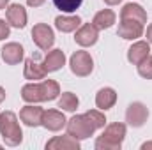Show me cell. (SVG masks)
Segmentation results:
<instances>
[{
    "instance_id": "16",
    "label": "cell",
    "mask_w": 152,
    "mask_h": 150,
    "mask_svg": "<svg viewBox=\"0 0 152 150\" xmlns=\"http://www.w3.org/2000/svg\"><path fill=\"white\" fill-rule=\"evenodd\" d=\"M66 64V55L62 50H51L46 57H44V62H42V67L46 73H55L58 69H62Z\"/></svg>"
},
{
    "instance_id": "2",
    "label": "cell",
    "mask_w": 152,
    "mask_h": 150,
    "mask_svg": "<svg viewBox=\"0 0 152 150\" xmlns=\"http://www.w3.org/2000/svg\"><path fill=\"white\" fill-rule=\"evenodd\" d=\"M126 138V125L120 122L110 124L104 133L96 140V150H120Z\"/></svg>"
},
{
    "instance_id": "17",
    "label": "cell",
    "mask_w": 152,
    "mask_h": 150,
    "mask_svg": "<svg viewBox=\"0 0 152 150\" xmlns=\"http://www.w3.org/2000/svg\"><path fill=\"white\" fill-rule=\"evenodd\" d=\"M115 103H117V92L112 87H104L96 94V106L101 111H106V110L113 108Z\"/></svg>"
},
{
    "instance_id": "28",
    "label": "cell",
    "mask_w": 152,
    "mask_h": 150,
    "mask_svg": "<svg viewBox=\"0 0 152 150\" xmlns=\"http://www.w3.org/2000/svg\"><path fill=\"white\" fill-rule=\"evenodd\" d=\"M27 4H28L30 7H39V5L44 4V0H27Z\"/></svg>"
},
{
    "instance_id": "23",
    "label": "cell",
    "mask_w": 152,
    "mask_h": 150,
    "mask_svg": "<svg viewBox=\"0 0 152 150\" xmlns=\"http://www.w3.org/2000/svg\"><path fill=\"white\" fill-rule=\"evenodd\" d=\"M78 104H80V101L73 92H64L62 97L58 99V108H62L66 111H76Z\"/></svg>"
},
{
    "instance_id": "18",
    "label": "cell",
    "mask_w": 152,
    "mask_h": 150,
    "mask_svg": "<svg viewBox=\"0 0 152 150\" xmlns=\"http://www.w3.org/2000/svg\"><path fill=\"white\" fill-rule=\"evenodd\" d=\"M46 74H48V73L44 71L42 64H39L36 58H27V60H25V71H23L25 79L37 81V79H42Z\"/></svg>"
},
{
    "instance_id": "33",
    "label": "cell",
    "mask_w": 152,
    "mask_h": 150,
    "mask_svg": "<svg viewBox=\"0 0 152 150\" xmlns=\"http://www.w3.org/2000/svg\"><path fill=\"white\" fill-rule=\"evenodd\" d=\"M7 4H9V0H0V9H5Z\"/></svg>"
},
{
    "instance_id": "7",
    "label": "cell",
    "mask_w": 152,
    "mask_h": 150,
    "mask_svg": "<svg viewBox=\"0 0 152 150\" xmlns=\"http://www.w3.org/2000/svg\"><path fill=\"white\" fill-rule=\"evenodd\" d=\"M97 37H99L97 28H96L92 23L80 25V27H78V30H76V34H75V41L80 44V46H83V48L94 46V44L97 42Z\"/></svg>"
},
{
    "instance_id": "24",
    "label": "cell",
    "mask_w": 152,
    "mask_h": 150,
    "mask_svg": "<svg viewBox=\"0 0 152 150\" xmlns=\"http://www.w3.org/2000/svg\"><path fill=\"white\" fill-rule=\"evenodd\" d=\"M53 4L62 12H75L76 9H80V5L83 4V0H53Z\"/></svg>"
},
{
    "instance_id": "32",
    "label": "cell",
    "mask_w": 152,
    "mask_h": 150,
    "mask_svg": "<svg viewBox=\"0 0 152 150\" xmlns=\"http://www.w3.org/2000/svg\"><path fill=\"white\" fill-rule=\"evenodd\" d=\"M4 99H5V90H4V88L0 87V103H2Z\"/></svg>"
},
{
    "instance_id": "27",
    "label": "cell",
    "mask_w": 152,
    "mask_h": 150,
    "mask_svg": "<svg viewBox=\"0 0 152 150\" xmlns=\"http://www.w3.org/2000/svg\"><path fill=\"white\" fill-rule=\"evenodd\" d=\"M9 32H11L9 23H5L4 20H0V41H4L5 37H9Z\"/></svg>"
},
{
    "instance_id": "14",
    "label": "cell",
    "mask_w": 152,
    "mask_h": 150,
    "mask_svg": "<svg viewBox=\"0 0 152 150\" xmlns=\"http://www.w3.org/2000/svg\"><path fill=\"white\" fill-rule=\"evenodd\" d=\"M120 20H133V21L145 25L147 23V12L138 4H126L120 11Z\"/></svg>"
},
{
    "instance_id": "3",
    "label": "cell",
    "mask_w": 152,
    "mask_h": 150,
    "mask_svg": "<svg viewBox=\"0 0 152 150\" xmlns=\"http://www.w3.org/2000/svg\"><path fill=\"white\" fill-rule=\"evenodd\" d=\"M67 127V134H71L76 140H87L96 133V127L92 125V122L87 118V115H75L71 120H67L66 124Z\"/></svg>"
},
{
    "instance_id": "13",
    "label": "cell",
    "mask_w": 152,
    "mask_h": 150,
    "mask_svg": "<svg viewBox=\"0 0 152 150\" xmlns=\"http://www.w3.org/2000/svg\"><path fill=\"white\" fill-rule=\"evenodd\" d=\"M48 150H80V140L73 138L71 134L67 136H55L46 143Z\"/></svg>"
},
{
    "instance_id": "19",
    "label": "cell",
    "mask_w": 152,
    "mask_h": 150,
    "mask_svg": "<svg viewBox=\"0 0 152 150\" xmlns=\"http://www.w3.org/2000/svg\"><path fill=\"white\" fill-rule=\"evenodd\" d=\"M21 99L25 103L36 104V103H42V90H41V83H27L21 88Z\"/></svg>"
},
{
    "instance_id": "8",
    "label": "cell",
    "mask_w": 152,
    "mask_h": 150,
    "mask_svg": "<svg viewBox=\"0 0 152 150\" xmlns=\"http://www.w3.org/2000/svg\"><path fill=\"white\" fill-rule=\"evenodd\" d=\"M118 37L127 39V41H134V39L143 36V25L133 20H120L118 30H117Z\"/></svg>"
},
{
    "instance_id": "25",
    "label": "cell",
    "mask_w": 152,
    "mask_h": 150,
    "mask_svg": "<svg viewBox=\"0 0 152 150\" xmlns=\"http://www.w3.org/2000/svg\"><path fill=\"white\" fill-rule=\"evenodd\" d=\"M85 115H87V118L92 122V125L96 127V131H97V129H101V127H104L106 118H104V115L99 111V110H88Z\"/></svg>"
},
{
    "instance_id": "6",
    "label": "cell",
    "mask_w": 152,
    "mask_h": 150,
    "mask_svg": "<svg viewBox=\"0 0 152 150\" xmlns=\"http://www.w3.org/2000/svg\"><path fill=\"white\" fill-rule=\"evenodd\" d=\"M149 118V110L143 103H131L126 111V122L131 127H142Z\"/></svg>"
},
{
    "instance_id": "21",
    "label": "cell",
    "mask_w": 152,
    "mask_h": 150,
    "mask_svg": "<svg viewBox=\"0 0 152 150\" xmlns=\"http://www.w3.org/2000/svg\"><path fill=\"white\" fill-rule=\"evenodd\" d=\"M81 25L80 16H57L55 18V27L60 32H75Z\"/></svg>"
},
{
    "instance_id": "4",
    "label": "cell",
    "mask_w": 152,
    "mask_h": 150,
    "mask_svg": "<svg viewBox=\"0 0 152 150\" xmlns=\"http://www.w3.org/2000/svg\"><path fill=\"white\" fill-rule=\"evenodd\" d=\"M69 66H71V71L73 74L80 76V78H85L92 73L94 69V60L90 57V53L80 50V51H75L71 60H69Z\"/></svg>"
},
{
    "instance_id": "9",
    "label": "cell",
    "mask_w": 152,
    "mask_h": 150,
    "mask_svg": "<svg viewBox=\"0 0 152 150\" xmlns=\"http://www.w3.org/2000/svg\"><path fill=\"white\" fill-rule=\"evenodd\" d=\"M66 124H67V120H66V117H64V113L58 111V110H48V111L42 113V127H46L48 131H53V133H57V131H60L62 127H66Z\"/></svg>"
},
{
    "instance_id": "31",
    "label": "cell",
    "mask_w": 152,
    "mask_h": 150,
    "mask_svg": "<svg viewBox=\"0 0 152 150\" xmlns=\"http://www.w3.org/2000/svg\"><path fill=\"white\" fill-rule=\"evenodd\" d=\"M147 149H152V141H147V143L142 145V150H147Z\"/></svg>"
},
{
    "instance_id": "12",
    "label": "cell",
    "mask_w": 152,
    "mask_h": 150,
    "mask_svg": "<svg viewBox=\"0 0 152 150\" xmlns=\"http://www.w3.org/2000/svg\"><path fill=\"white\" fill-rule=\"evenodd\" d=\"M5 16H7L9 25H12V27H16V28H23V27L27 25V11H25V7L20 5V4H11V5L7 7Z\"/></svg>"
},
{
    "instance_id": "30",
    "label": "cell",
    "mask_w": 152,
    "mask_h": 150,
    "mask_svg": "<svg viewBox=\"0 0 152 150\" xmlns=\"http://www.w3.org/2000/svg\"><path fill=\"white\" fill-rule=\"evenodd\" d=\"M104 2H106L108 5H117V4H120L122 0H104Z\"/></svg>"
},
{
    "instance_id": "15",
    "label": "cell",
    "mask_w": 152,
    "mask_h": 150,
    "mask_svg": "<svg viewBox=\"0 0 152 150\" xmlns=\"http://www.w3.org/2000/svg\"><path fill=\"white\" fill-rule=\"evenodd\" d=\"M151 53V46H149V41H138L134 42L129 50H127V60L134 66H138L140 62H143Z\"/></svg>"
},
{
    "instance_id": "11",
    "label": "cell",
    "mask_w": 152,
    "mask_h": 150,
    "mask_svg": "<svg viewBox=\"0 0 152 150\" xmlns=\"http://www.w3.org/2000/svg\"><path fill=\"white\" fill-rule=\"evenodd\" d=\"M2 60L9 66H16L23 60V46L18 44V42H7L2 50Z\"/></svg>"
},
{
    "instance_id": "1",
    "label": "cell",
    "mask_w": 152,
    "mask_h": 150,
    "mask_svg": "<svg viewBox=\"0 0 152 150\" xmlns=\"http://www.w3.org/2000/svg\"><path fill=\"white\" fill-rule=\"evenodd\" d=\"M0 134H2V140L5 141V145H9V147H18L23 141V131L12 111L0 113Z\"/></svg>"
},
{
    "instance_id": "20",
    "label": "cell",
    "mask_w": 152,
    "mask_h": 150,
    "mask_svg": "<svg viewBox=\"0 0 152 150\" xmlns=\"http://www.w3.org/2000/svg\"><path fill=\"white\" fill-rule=\"evenodd\" d=\"M115 12L112 9H103V11H99L96 16H94V20H92V25L97 28V30H106V28H110L112 25L115 23Z\"/></svg>"
},
{
    "instance_id": "10",
    "label": "cell",
    "mask_w": 152,
    "mask_h": 150,
    "mask_svg": "<svg viewBox=\"0 0 152 150\" xmlns=\"http://www.w3.org/2000/svg\"><path fill=\"white\" fill-rule=\"evenodd\" d=\"M42 113L44 110L41 106H34V104H28V106H23L21 111H20V118L25 125L28 127H37L42 124Z\"/></svg>"
},
{
    "instance_id": "22",
    "label": "cell",
    "mask_w": 152,
    "mask_h": 150,
    "mask_svg": "<svg viewBox=\"0 0 152 150\" xmlns=\"http://www.w3.org/2000/svg\"><path fill=\"white\" fill-rule=\"evenodd\" d=\"M41 90H42V101H53L60 94V87L53 79H44L41 81Z\"/></svg>"
},
{
    "instance_id": "5",
    "label": "cell",
    "mask_w": 152,
    "mask_h": 150,
    "mask_svg": "<svg viewBox=\"0 0 152 150\" xmlns=\"http://www.w3.org/2000/svg\"><path fill=\"white\" fill-rule=\"evenodd\" d=\"M32 39H34V42L39 50L48 51L55 42V34H53L51 27H48L46 23H37L32 28Z\"/></svg>"
},
{
    "instance_id": "26",
    "label": "cell",
    "mask_w": 152,
    "mask_h": 150,
    "mask_svg": "<svg viewBox=\"0 0 152 150\" xmlns=\"http://www.w3.org/2000/svg\"><path fill=\"white\" fill-rule=\"evenodd\" d=\"M138 74L145 79H152V57L149 55L143 62L138 64Z\"/></svg>"
},
{
    "instance_id": "29",
    "label": "cell",
    "mask_w": 152,
    "mask_h": 150,
    "mask_svg": "<svg viewBox=\"0 0 152 150\" xmlns=\"http://www.w3.org/2000/svg\"><path fill=\"white\" fill-rule=\"evenodd\" d=\"M147 41H149V42L152 44V23L149 25V27H147Z\"/></svg>"
}]
</instances>
